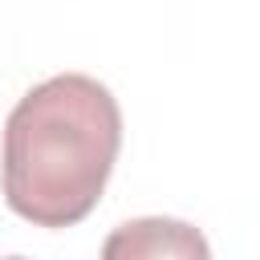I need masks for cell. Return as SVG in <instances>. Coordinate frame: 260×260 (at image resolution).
I'll return each mask as SVG.
<instances>
[{"instance_id":"2","label":"cell","mask_w":260,"mask_h":260,"mask_svg":"<svg viewBox=\"0 0 260 260\" xmlns=\"http://www.w3.org/2000/svg\"><path fill=\"white\" fill-rule=\"evenodd\" d=\"M102 260H211V248L207 236L187 219L142 215L118 223L106 236Z\"/></svg>"},{"instance_id":"3","label":"cell","mask_w":260,"mask_h":260,"mask_svg":"<svg viewBox=\"0 0 260 260\" xmlns=\"http://www.w3.org/2000/svg\"><path fill=\"white\" fill-rule=\"evenodd\" d=\"M4 260H24V256H4Z\"/></svg>"},{"instance_id":"1","label":"cell","mask_w":260,"mask_h":260,"mask_svg":"<svg viewBox=\"0 0 260 260\" xmlns=\"http://www.w3.org/2000/svg\"><path fill=\"white\" fill-rule=\"evenodd\" d=\"M118 150V98L98 77L57 73L4 122V203L37 228H73L98 207Z\"/></svg>"}]
</instances>
